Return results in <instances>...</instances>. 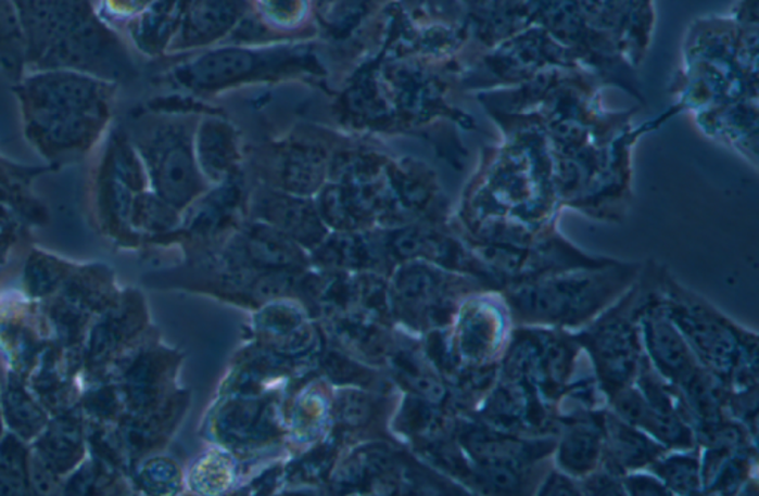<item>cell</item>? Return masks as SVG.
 Wrapping results in <instances>:
<instances>
[{"mask_svg": "<svg viewBox=\"0 0 759 496\" xmlns=\"http://www.w3.org/2000/svg\"><path fill=\"white\" fill-rule=\"evenodd\" d=\"M542 494L575 495L579 494V492L574 489V485H572L571 480L567 479L566 475L552 474L551 478L547 479L545 489H543Z\"/></svg>", "mask_w": 759, "mask_h": 496, "instance_id": "4fadbf2b", "label": "cell"}, {"mask_svg": "<svg viewBox=\"0 0 759 496\" xmlns=\"http://www.w3.org/2000/svg\"><path fill=\"white\" fill-rule=\"evenodd\" d=\"M628 485L631 487L632 494L636 495H663L668 494L665 486L657 483L655 479L647 478V475H635V478L628 479Z\"/></svg>", "mask_w": 759, "mask_h": 496, "instance_id": "7c38bea8", "label": "cell"}, {"mask_svg": "<svg viewBox=\"0 0 759 496\" xmlns=\"http://www.w3.org/2000/svg\"><path fill=\"white\" fill-rule=\"evenodd\" d=\"M157 178L172 201L186 203L197 190L190 141L181 128L169 129L156 149Z\"/></svg>", "mask_w": 759, "mask_h": 496, "instance_id": "7a4b0ae2", "label": "cell"}, {"mask_svg": "<svg viewBox=\"0 0 759 496\" xmlns=\"http://www.w3.org/2000/svg\"><path fill=\"white\" fill-rule=\"evenodd\" d=\"M266 218L275 224V227L286 231L298 239H316L319 224L311 207L291 199H269L265 207Z\"/></svg>", "mask_w": 759, "mask_h": 496, "instance_id": "52a82bcc", "label": "cell"}, {"mask_svg": "<svg viewBox=\"0 0 759 496\" xmlns=\"http://www.w3.org/2000/svg\"><path fill=\"white\" fill-rule=\"evenodd\" d=\"M470 2L478 3L481 2V0H470Z\"/></svg>", "mask_w": 759, "mask_h": 496, "instance_id": "5bb4252c", "label": "cell"}, {"mask_svg": "<svg viewBox=\"0 0 759 496\" xmlns=\"http://www.w3.org/2000/svg\"><path fill=\"white\" fill-rule=\"evenodd\" d=\"M608 425V442L615 462L619 466L640 467L653 461L660 454L656 443L648 441L643 434L631 427L610 418Z\"/></svg>", "mask_w": 759, "mask_h": 496, "instance_id": "8992f818", "label": "cell"}, {"mask_svg": "<svg viewBox=\"0 0 759 496\" xmlns=\"http://www.w3.org/2000/svg\"><path fill=\"white\" fill-rule=\"evenodd\" d=\"M199 157L213 177H223L233 165L237 156L233 132L220 120L202 125L198 137Z\"/></svg>", "mask_w": 759, "mask_h": 496, "instance_id": "5b68a950", "label": "cell"}, {"mask_svg": "<svg viewBox=\"0 0 759 496\" xmlns=\"http://www.w3.org/2000/svg\"><path fill=\"white\" fill-rule=\"evenodd\" d=\"M649 325V341H652L653 356L663 369L666 376L675 380H685L692 377L694 369L693 357L681 336L678 335L671 323L660 319H653Z\"/></svg>", "mask_w": 759, "mask_h": 496, "instance_id": "3957f363", "label": "cell"}, {"mask_svg": "<svg viewBox=\"0 0 759 496\" xmlns=\"http://www.w3.org/2000/svg\"><path fill=\"white\" fill-rule=\"evenodd\" d=\"M612 288L615 282L603 276H571L522 287L513 295L514 306L522 315L535 319L570 322L598 308L606 296L611 295Z\"/></svg>", "mask_w": 759, "mask_h": 496, "instance_id": "6da1fadb", "label": "cell"}, {"mask_svg": "<svg viewBox=\"0 0 759 496\" xmlns=\"http://www.w3.org/2000/svg\"><path fill=\"white\" fill-rule=\"evenodd\" d=\"M681 319L687 320L684 328L687 329L690 339L693 344L704 353L706 359L710 364H718V360L726 361L729 357L730 341L724 329L720 327L713 319H710L706 313H693V315H683Z\"/></svg>", "mask_w": 759, "mask_h": 496, "instance_id": "ba28073f", "label": "cell"}, {"mask_svg": "<svg viewBox=\"0 0 759 496\" xmlns=\"http://www.w3.org/2000/svg\"><path fill=\"white\" fill-rule=\"evenodd\" d=\"M596 356L599 369L610 381H624L633 368L631 329L622 323L610 325L596 335Z\"/></svg>", "mask_w": 759, "mask_h": 496, "instance_id": "277c9868", "label": "cell"}, {"mask_svg": "<svg viewBox=\"0 0 759 496\" xmlns=\"http://www.w3.org/2000/svg\"><path fill=\"white\" fill-rule=\"evenodd\" d=\"M250 238V252L262 263L288 264L298 257V251L291 246L286 236L275 234L270 230H254Z\"/></svg>", "mask_w": 759, "mask_h": 496, "instance_id": "30bf717a", "label": "cell"}, {"mask_svg": "<svg viewBox=\"0 0 759 496\" xmlns=\"http://www.w3.org/2000/svg\"><path fill=\"white\" fill-rule=\"evenodd\" d=\"M657 473L668 482L669 487L693 492L699 487V466L696 459L672 458L657 467Z\"/></svg>", "mask_w": 759, "mask_h": 496, "instance_id": "8fae6325", "label": "cell"}, {"mask_svg": "<svg viewBox=\"0 0 759 496\" xmlns=\"http://www.w3.org/2000/svg\"><path fill=\"white\" fill-rule=\"evenodd\" d=\"M599 454V437L586 429H575L559 447V462L568 473L586 474L594 469Z\"/></svg>", "mask_w": 759, "mask_h": 496, "instance_id": "9c48e42d", "label": "cell"}]
</instances>
